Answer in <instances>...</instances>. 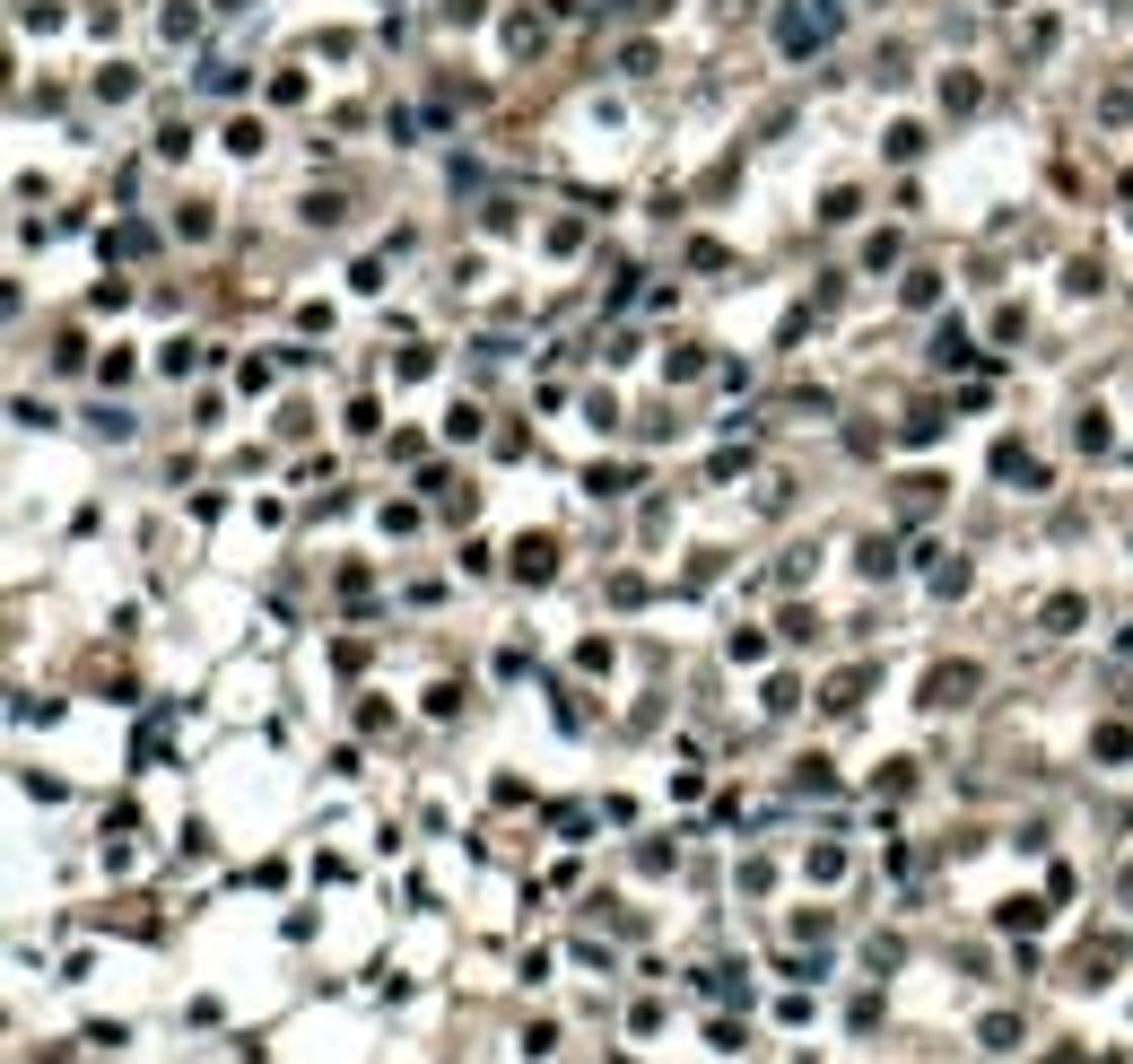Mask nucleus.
Masks as SVG:
<instances>
[{
  "label": "nucleus",
  "mask_w": 1133,
  "mask_h": 1064,
  "mask_svg": "<svg viewBox=\"0 0 1133 1064\" xmlns=\"http://www.w3.org/2000/svg\"><path fill=\"white\" fill-rule=\"evenodd\" d=\"M959 690H977V672H968V663H951V672H933V698H924V707H951Z\"/></svg>",
  "instance_id": "nucleus-1"
},
{
  "label": "nucleus",
  "mask_w": 1133,
  "mask_h": 1064,
  "mask_svg": "<svg viewBox=\"0 0 1133 1064\" xmlns=\"http://www.w3.org/2000/svg\"><path fill=\"white\" fill-rule=\"evenodd\" d=\"M515 567H523V576H532V585H541L549 567H558V550H549V542H523V550H515Z\"/></svg>",
  "instance_id": "nucleus-2"
},
{
  "label": "nucleus",
  "mask_w": 1133,
  "mask_h": 1064,
  "mask_svg": "<svg viewBox=\"0 0 1133 1064\" xmlns=\"http://www.w3.org/2000/svg\"><path fill=\"white\" fill-rule=\"evenodd\" d=\"M218 9H244V0H218Z\"/></svg>",
  "instance_id": "nucleus-3"
}]
</instances>
